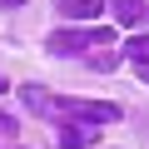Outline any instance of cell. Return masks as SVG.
Listing matches in <instances>:
<instances>
[{
  "instance_id": "obj_4",
  "label": "cell",
  "mask_w": 149,
  "mask_h": 149,
  "mask_svg": "<svg viewBox=\"0 0 149 149\" xmlns=\"http://www.w3.org/2000/svg\"><path fill=\"white\" fill-rule=\"evenodd\" d=\"M60 5V15H70V20H95L100 10H104V0H55Z\"/></svg>"
},
{
  "instance_id": "obj_1",
  "label": "cell",
  "mask_w": 149,
  "mask_h": 149,
  "mask_svg": "<svg viewBox=\"0 0 149 149\" xmlns=\"http://www.w3.org/2000/svg\"><path fill=\"white\" fill-rule=\"evenodd\" d=\"M55 55H85V50H109L114 45V30L109 25H90V30H55L45 40Z\"/></svg>"
},
{
  "instance_id": "obj_5",
  "label": "cell",
  "mask_w": 149,
  "mask_h": 149,
  "mask_svg": "<svg viewBox=\"0 0 149 149\" xmlns=\"http://www.w3.org/2000/svg\"><path fill=\"white\" fill-rule=\"evenodd\" d=\"M20 95H25V104H30L35 114H60V100H55V95H45L40 85H25Z\"/></svg>"
},
{
  "instance_id": "obj_8",
  "label": "cell",
  "mask_w": 149,
  "mask_h": 149,
  "mask_svg": "<svg viewBox=\"0 0 149 149\" xmlns=\"http://www.w3.org/2000/svg\"><path fill=\"white\" fill-rule=\"evenodd\" d=\"M10 129H15V119H10V114H0V134H10Z\"/></svg>"
},
{
  "instance_id": "obj_6",
  "label": "cell",
  "mask_w": 149,
  "mask_h": 149,
  "mask_svg": "<svg viewBox=\"0 0 149 149\" xmlns=\"http://www.w3.org/2000/svg\"><path fill=\"white\" fill-rule=\"evenodd\" d=\"M144 15H149L144 0H114V20H119V25H139Z\"/></svg>"
},
{
  "instance_id": "obj_9",
  "label": "cell",
  "mask_w": 149,
  "mask_h": 149,
  "mask_svg": "<svg viewBox=\"0 0 149 149\" xmlns=\"http://www.w3.org/2000/svg\"><path fill=\"white\" fill-rule=\"evenodd\" d=\"M0 5H25V0H0Z\"/></svg>"
},
{
  "instance_id": "obj_3",
  "label": "cell",
  "mask_w": 149,
  "mask_h": 149,
  "mask_svg": "<svg viewBox=\"0 0 149 149\" xmlns=\"http://www.w3.org/2000/svg\"><path fill=\"white\" fill-rule=\"evenodd\" d=\"M90 144H100V129H90V124H65L60 129V149H90Z\"/></svg>"
},
{
  "instance_id": "obj_10",
  "label": "cell",
  "mask_w": 149,
  "mask_h": 149,
  "mask_svg": "<svg viewBox=\"0 0 149 149\" xmlns=\"http://www.w3.org/2000/svg\"><path fill=\"white\" fill-rule=\"evenodd\" d=\"M0 95H5V80H0Z\"/></svg>"
},
{
  "instance_id": "obj_2",
  "label": "cell",
  "mask_w": 149,
  "mask_h": 149,
  "mask_svg": "<svg viewBox=\"0 0 149 149\" xmlns=\"http://www.w3.org/2000/svg\"><path fill=\"white\" fill-rule=\"evenodd\" d=\"M74 119V124H114L119 119V104H109V100H60V119Z\"/></svg>"
},
{
  "instance_id": "obj_7",
  "label": "cell",
  "mask_w": 149,
  "mask_h": 149,
  "mask_svg": "<svg viewBox=\"0 0 149 149\" xmlns=\"http://www.w3.org/2000/svg\"><path fill=\"white\" fill-rule=\"evenodd\" d=\"M134 74H139V80H149V55H144V60H134Z\"/></svg>"
}]
</instances>
